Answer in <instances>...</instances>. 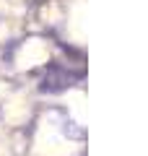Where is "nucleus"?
I'll return each instance as SVG.
<instances>
[{"label": "nucleus", "instance_id": "1", "mask_svg": "<svg viewBox=\"0 0 148 156\" xmlns=\"http://www.w3.org/2000/svg\"><path fill=\"white\" fill-rule=\"evenodd\" d=\"M78 78H81V73H73V70H68V68H62V65H49L47 70H44V76H42L39 89H42L44 94H60L68 86H73V81H78Z\"/></svg>", "mask_w": 148, "mask_h": 156}]
</instances>
